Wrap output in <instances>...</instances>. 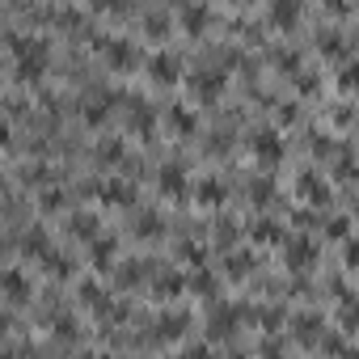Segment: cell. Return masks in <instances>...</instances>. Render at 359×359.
Wrapping results in <instances>:
<instances>
[{
  "mask_svg": "<svg viewBox=\"0 0 359 359\" xmlns=\"http://www.w3.org/2000/svg\"><path fill=\"white\" fill-rule=\"evenodd\" d=\"M266 18H271V26H279V30H292V26L300 22V5H296V0H275V5L266 9Z\"/></svg>",
  "mask_w": 359,
  "mask_h": 359,
  "instance_id": "cell-7",
  "label": "cell"
},
{
  "mask_svg": "<svg viewBox=\"0 0 359 359\" xmlns=\"http://www.w3.org/2000/svg\"><path fill=\"white\" fill-rule=\"evenodd\" d=\"M110 258H114V241H93V266H110Z\"/></svg>",
  "mask_w": 359,
  "mask_h": 359,
  "instance_id": "cell-19",
  "label": "cell"
},
{
  "mask_svg": "<svg viewBox=\"0 0 359 359\" xmlns=\"http://www.w3.org/2000/svg\"><path fill=\"white\" fill-rule=\"evenodd\" d=\"M321 51H325V55H334V51L342 55V39H334V30H325V34H321Z\"/></svg>",
  "mask_w": 359,
  "mask_h": 359,
  "instance_id": "cell-24",
  "label": "cell"
},
{
  "mask_svg": "<svg viewBox=\"0 0 359 359\" xmlns=\"http://www.w3.org/2000/svg\"><path fill=\"white\" fill-rule=\"evenodd\" d=\"M5 296H9V304H26V300L34 296V283L26 279L22 266H9V271H5Z\"/></svg>",
  "mask_w": 359,
  "mask_h": 359,
  "instance_id": "cell-3",
  "label": "cell"
},
{
  "mask_svg": "<svg viewBox=\"0 0 359 359\" xmlns=\"http://www.w3.org/2000/svg\"><path fill=\"white\" fill-rule=\"evenodd\" d=\"M97 195H102V199L123 203V199H131V187H127V182H118V177H110V182H102V187H97Z\"/></svg>",
  "mask_w": 359,
  "mask_h": 359,
  "instance_id": "cell-14",
  "label": "cell"
},
{
  "mask_svg": "<svg viewBox=\"0 0 359 359\" xmlns=\"http://www.w3.org/2000/svg\"><path fill=\"white\" fill-rule=\"evenodd\" d=\"M140 271H144L140 262H123V275H118V279H123V283H135V279H140Z\"/></svg>",
  "mask_w": 359,
  "mask_h": 359,
  "instance_id": "cell-29",
  "label": "cell"
},
{
  "mask_svg": "<svg viewBox=\"0 0 359 359\" xmlns=\"http://www.w3.org/2000/svg\"><path fill=\"white\" fill-rule=\"evenodd\" d=\"M287 262H292V266H300V262H313V241H300V237H296V241L287 245Z\"/></svg>",
  "mask_w": 359,
  "mask_h": 359,
  "instance_id": "cell-15",
  "label": "cell"
},
{
  "mask_svg": "<svg viewBox=\"0 0 359 359\" xmlns=\"http://www.w3.org/2000/svg\"><path fill=\"white\" fill-rule=\"evenodd\" d=\"M346 262H351V266H359V241H351V250H346Z\"/></svg>",
  "mask_w": 359,
  "mask_h": 359,
  "instance_id": "cell-33",
  "label": "cell"
},
{
  "mask_svg": "<svg viewBox=\"0 0 359 359\" xmlns=\"http://www.w3.org/2000/svg\"><path fill=\"white\" fill-rule=\"evenodd\" d=\"M254 241H279V224L258 220V224H254Z\"/></svg>",
  "mask_w": 359,
  "mask_h": 359,
  "instance_id": "cell-21",
  "label": "cell"
},
{
  "mask_svg": "<svg viewBox=\"0 0 359 359\" xmlns=\"http://www.w3.org/2000/svg\"><path fill=\"white\" fill-rule=\"evenodd\" d=\"M254 156L258 161H279L283 156V140H279V131H254Z\"/></svg>",
  "mask_w": 359,
  "mask_h": 359,
  "instance_id": "cell-5",
  "label": "cell"
},
{
  "mask_svg": "<svg viewBox=\"0 0 359 359\" xmlns=\"http://www.w3.org/2000/svg\"><path fill=\"white\" fill-rule=\"evenodd\" d=\"M106 110H110V89H97V93H89V97H85V106H81L85 123H102V118H106Z\"/></svg>",
  "mask_w": 359,
  "mask_h": 359,
  "instance_id": "cell-9",
  "label": "cell"
},
{
  "mask_svg": "<svg viewBox=\"0 0 359 359\" xmlns=\"http://www.w3.org/2000/svg\"><path fill=\"white\" fill-rule=\"evenodd\" d=\"M123 156V144L118 140H102L97 144V161H118Z\"/></svg>",
  "mask_w": 359,
  "mask_h": 359,
  "instance_id": "cell-20",
  "label": "cell"
},
{
  "mask_svg": "<svg viewBox=\"0 0 359 359\" xmlns=\"http://www.w3.org/2000/svg\"><path fill=\"white\" fill-rule=\"evenodd\" d=\"M131 127H135L140 135H152V110H148V106H135V110H131Z\"/></svg>",
  "mask_w": 359,
  "mask_h": 359,
  "instance_id": "cell-16",
  "label": "cell"
},
{
  "mask_svg": "<svg viewBox=\"0 0 359 359\" xmlns=\"http://www.w3.org/2000/svg\"><path fill=\"white\" fill-rule=\"evenodd\" d=\"M338 81H342L346 89H355V85H359V60H351V64H342V72H338Z\"/></svg>",
  "mask_w": 359,
  "mask_h": 359,
  "instance_id": "cell-22",
  "label": "cell"
},
{
  "mask_svg": "<svg viewBox=\"0 0 359 359\" xmlns=\"http://www.w3.org/2000/svg\"><path fill=\"white\" fill-rule=\"evenodd\" d=\"M72 229H76V233H93L97 220H93V216H72Z\"/></svg>",
  "mask_w": 359,
  "mask_h": 359,
  "instance_id": "cell-27",
  "label": "cell"
},
{
  "mask_svg": "<svg viewBox=\"0 0 359 359\" xmlns=\"http://www.w3.org/2000/svg\"><path fill=\"white\" fill-rule=\"evenodd\" d=\"M60 208H64V191H55V187L43 191V212H60Z\"/></svg>",
  "mask_w": 359,
  "mask_h": 359,
  "instance_id": "cell-23",
  "label": "cell"
},
{
  "mask_svg": "<svg viewBox=\"0 0 359 359\" xmlns=\"http://www.w3.org/2000/svg\"><path fill=\"white\" fill-rule=\"evenodd\" d=\"M182 325H187V317H165V321H161L165 334H182Z\"/></svg>",
  "mask_w": 359,
  "mask_h": 359,
  "instance_id": "cell-30",
  "label": "cell"
},
{
  "mask_svg": "<svg viewBox=\"0 0 359 359\" xmlns=\"http://www.w3.org/2000/svg\"><path fill=\"white\" fill-rule=\"evenodd\" d=\"M173 123L182 127V131H191L195 127V118H191V110H173Z\"/></svg>",
  "mask_w": 359,
  "mask_h": 359,
  "instance_id": "cell-32",
  "label": "cell"
},
{
  "mask_svg": "<svg viewBox=\"0 0 359 359\" xmlns=\"http://www.w3.org/2000/svg\"><path fill=\"white\" fill-rule=\"evenodd\" d=\"M191 287H195V292H203V296H212V292H216L212 275H195V279H191Z\"/></svg>",
  "mask_w": 359,
  "mask_h": 359,
  "instance_id": "cell-26",
  "label": "cell"
},
{
  "mask_svg": "<svg viewBox=\"0 0 359 359\" xmlns=\"http://www.w3.org/2000/svg\"><path fill=\"white\" fill-rule=\"evenodd\" d=\"M300 195H309V199H317V203H325V187L317 182V177H313V173H304V177H300Z\"/></svg>",
  "mask_w": 359,
  "mask_h": 359,
  "instance_id": "cell-17",
  "label": "cell"
},
{
  "mask_svg": "<svg viewBox=\"0 0 359 359\" xmlns=\"http://www.w3.org/2000/svg\"><path fill=\"white\" fill-rule=\"evenodd\" d=\"M144 26H148L152 34H165V18H161V13H148V18H144Z\"/></svg>",
  "mask_w": 359,
  "mask_h": 359,
  "instance_id": "cell-31",
  "label": "cell"
},
{
  "mask_svg": "<svg viewBox=\"0 0 359 359\" xmlns=\"http://www.w3.org/2000/svg\"><path fill=\"white\" fill-rule=\"evenodd\" d=\"M9 51H13V64H18V76L22 81H39L47 72V39L43 34H26V30H13L9 34Z\"/></svg>",
  "mask_w": 359,
  "mask_h": 359,
  "instance_id": "cell-1",
  "label": "cell"
},
{
  "mask_svg": "<svg viewBox=\"0 0 359 359\" xmlns=\"http://www.w3.org/2000/svg\"><path fill=\"white\" fill-rule=\"evenodd\" d=\"M245 266H250V254H233V258H229V271H233V275H245Z\"/></svg>",
  "mask_w": 359,
  "mask_h": 359,
  "instance_id": "cell-28",
  "label": "cell"
},
{
  "mask_svg": "<svg viewBox=\"0 0 359 359\" xmlns=\"http://www.w3.org/2000/svg\"><path fill=\"white\" fill-rule=\"evenodd\" d=\"M195 195H199L208 208H216V203H224V182H220V177H203V182L195 187Z\"/></svg>",
  "mask_w": 359,
  "mask_h": 359,
  "instance_id": "cell-12",
  "label": "cell"
},
{
  "mask_svg": "<svg viewBox=\"0 0 359 359\" xmlns=\"http://www.w3.org/2000/svg\"><path fill=\"white\" fill-rule=\"evenodd\" d=\"M22 250H26V254H34V258H43V262L55 254V250L47 245V233H43V229H30V233L22 237Z\"/></svg>",
  "mask_w": 359,
  "mask_h": 359,
  "instance_id": "cell-11",
  "label": "cell"
},
{
  "mask_svg": "<svg viewBox=\"0 0 359 359\" xmlns=\"http://www.w3.org/2000/svg\"><path fill=\"white\" fill-rule=\"evenodd\" d=\"M102 51H106V60H110L114 68H131V64H135V47H131L127 39H102Z\"/></svg>",
  "mask_w": 359,
  "mask_h": 359,
  "instance_id": "cell-6",
  "label": "cell"
},
{
  "mask_svg": "<svg viewBox=\"0 0 359 359\" xmlns=\"http://www.w3.org/2000/svg\"><path fill=\"white\" fill-rule=\"evenodd\" d=\"M182 292V275H156V296H177Z\"/></svg>",
  "mask_w": 359,
  "mask_h": 359,
  "instance_id": "cell-18",
  "label": "cell"
},
{
  "mask_svg": "<svg viewBox=\"0 0 359 359\" xmlns=\"http://www.w3.org/2000/svg\"><path fill=\"white\" fill-rule=\"evenodd\" d=\"M148 76L152 81H177V55L173 51H156V55H148Z\"/></svg>",
  "mask_w": 359,
  "mask_h": 359,
  "instance_id": "cell-4",
  "label": "cell"
},
{
  "mask_svg": "<svg viewBox=\"0 0 359 359\" xmlns=\"http://www.w3.org/2000/svg\"><path fill=\"white\" fill-rule=\"evenodd\" d=\"M161 229H165V220L156 212H140L135 216V237H161Z\"/></svg>",
  "mask_w": 359,
  "mask_h": 359,
  "instance_id": "cell-13",
  "label": "cell"
},
{
  "mask_svg": "<svg viewBox=\"0 0 359 359\" xmlns=\"http://www.w3.org/2000/svg\"><path fill=\"white\" fill-rule=\"evenodd\" d=\"M191 89H195V97L216 102V97H220V89H224V72H220V68H199V72L191 76Z\"/></svg>",
  "mask_w": 359,
  "mask_h": 359,
  "instance_id": "cell-2",
  "label": "cell"
},
{
  "mask_svg": "<svg viewBox=\"0 0 359 359\" xmlns=\"http://www.w3.org/2000/svg\"><path fill=\"white\" fill-rule=\"evenodd\" d=\"M208 18H212L208 5H182V9H177V22H182L187 34H199V30L208 26Z\"/></svg>",
  "mask_w": 359,
  "mask_h": 359,
  "instance_id": "cell-8",
  "label": "cell"
},
{
  "mask_svg": "<svg viewBox=\"0 0 359 359\" xmlns=\"http://www.w3.org/2000/svg\"><path fill=\"white\" fill-rule=\"evenodd\" d=\"M161 191L173 195V199L187 195V173H182V165H165V169H161Z\"/></svg>",
  "mask_w": 359,
  "mask_h": 359,
  "instance_id": "cell-10",
  "label": "cell"
},
{
  "mask_svg": "<svg viewBox=\"0 0 359 359\" xmlns=\"http://www.w3.org/2000/svg\"><path fill=\"white\" fill-rule=\"evenodd\" d=\"M271 195H275V187L266 182V177H258V182H254V199H258V203H266Z\"/></svg>",
  "mask_w": 359,
  "mask_h": 359,
  "instance_id": "cell-25",
  "label": "cell"
}]
</instances>
